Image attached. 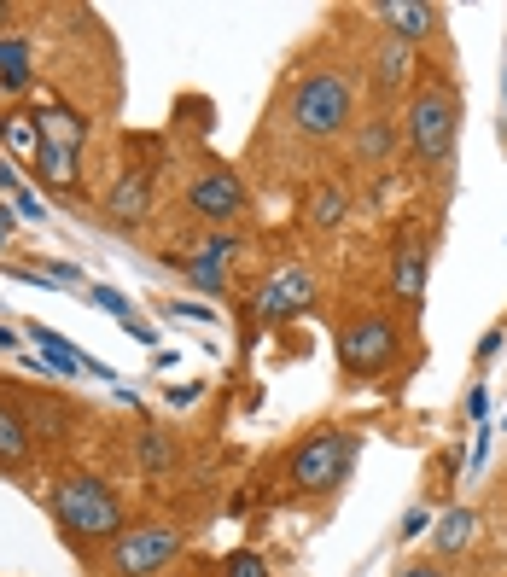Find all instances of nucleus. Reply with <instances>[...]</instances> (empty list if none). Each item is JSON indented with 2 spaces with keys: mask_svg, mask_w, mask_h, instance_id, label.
Listing matches in <instances>:
<instances>
[{
  "mask_svg": "<svg viewBox=\"0 0 507 577\" xmlns=\"http://www.w3.org/2000/svg\"><path fill=\"white\" fill-rule=\"evenodd\" d=\"M315 304V280L304 269H280L274 280L257 286V315L263 321H286V315H304Z\"/></svg>",
  "mask_w": 507,
  "mask_h": 577,
  "instance_id": "obj_7",
  "label": "nucleus"
},
{
  "mask_svg": "<svg viewBox=\"0 0 507 577\" xmlns=\"http://www.w3.org/2000/svg\"><path fill=\"white\" fill-rule=\"evenodd\" d=\"M467 414H473V420H484V414H490V391H473V397H467Z\"/></svg>",
  "mask_w": 507,
  "mask_h": 577,
  "instance_id": "obj_28",
  "label": "nucleus"
},
{
  "mask_svg": "<svg viewBox=\"0 0 507 577\" xmlns=\"http://www.w3.org/2000/svg\"><path fill=\"white\" fill-rule=\"evenodd\" d=\"M12 234V216H6V210H0V239Z\"/></svg>",
  "mask_w": 507,
  "mask_h": 577,
  "instance_id": "obj_31",
  "label": "nucleus"
},
{
  "mask_svg": "<svg viewBox=\"0 0 507 577\" xmlns=\"http://www.w3.org/2000/svg\"><path fill=\"white\" fill-rule=\"evenodd\" d=\"M356 152H362V158H385V152H391V129L373 117L368 129H362V140H356Z\"/></svg>",
  "mask_w": 507,
  "mask_h": 577,
  "instance_id": "obj_23",
  "label": "nucleus"
},
{
  "mask_svg": "<svg viewBox=\"0 0 507 577\" xmlns=\"http://www.w3.org/2000/svg\"><path fill=\"white\" fill-rule=\"evenodd\" d=\"M0 18H6V6H0Z\"/></svg>",
  "mask_w": 507,
  "mask_h": 577,
  "instance_id": "obj_33",
  "label": "nucleus"
},
{
  "mask_svg": "<svg viewBox=\"0 0 507 577\" xmlns=\"http://www.w3.org/2000/svg\"><path fill=\"white\" fill-rule=\"evenodd\" d=\"M391 280H397L403 298H420V292H426V245H420V239H397V274H391Z\"/></svg>",
  "mask_w": 507,
  "mask_h": 577,
  "instance_id": "obj_13",
  "label": "nucleus"
},
{
  "mask_svg": "<svg viewBox=\"0 0 507 577\" xmlns=\"http://www.w3.org/2000/svg\"><path fill=\"white\" fill-rule=\"evenodd\" d=\"M228 577H269V566H263L257 554H234V560H228Z\"/></svg>",
  "mask_w": 507,
  "mask_h": 577,
  "instance_id": "obj_25",
  "label": "nucleus"
},
{
  "mask_svg": "<svg viewBox=\"0 0 507 577\" xmlns=\"http://www.w3.org/2000/svg\"><path fill=\"white\" fill-rule=\"evenodd\" d=\"M467 543H473V513H467V508L443 513V525H438V548H443V554H461Z\"/></svg>",
  "mask_w": 507,
  "mask_h": 577,
  "instance_id": "obj_18",
  "label": "nucleus"
},
{
  "mask_svg": "<svg viewBox=\"0 0 507 577\" xmlns=\"http://www.w3.org/2000/svg\"><path fill=\"white\" fill-rule=\"evenodd\" d=\"M455 129H461V105H455V94L449 88H420L414 94V105H408V117H403V135L408 146H414V158L420 164H449V152H455Z\"/></svg>",
  "mask_w": 507,
  "mask_h": 577,
  "instance_id": "obj_2",
  "label": "nucleus"
},
{
  "mask_svg": "<svg viewBox=\"0 0 507 577\" xmlns=\"http://www.w3.org/2000/svg\"><path fill=\"white\" fill-rule=\"evenodd\" d=\"M379 18L391 24V35L403 47H414V41H426V35L438 30V6H426V0H385Z\"/></svg>",
  "mask_w": 507,
  "mask_h": 577,
  "instance_id": "obj_9",
  "label": "nucleus"
},
{
  "mask_svg": "<svg viewBox=\"0 0 507 577\" xmlns=\"http://www.w3.org/2000/svg\"><path fill=\"white\" fill-rule=\"evenodd\" d=\"M344 368L350 374H379L391 356H397V333H391V321L385 315H368V321H356L350 333H344Z\"/></svg>",
  "mask_w": 507,
  "mask_h": 577,
  "instance_id": "obj_6",
  "label": "nucleus"
},
{
  "mask_svg": "<svg viewBox=\"0 0 507 577\" xmlns=\"http://www.w3.org/2000/svg\"><path fill=\"white\" fill-rule=\"evenodd\" d=\"M181 554V531L169 525H146V531H123L111 543V572L117 577H152L158 566H169Z\"/></svg>",
  "mask_w": 507,
  "mask_h": 577,
  "instance_id": "obj_5",
  "label": "nucleus"
},
{
  "mask_svg": "<svg viewBox=\"0 0 507 577\" xmlns=\"http://www.w3.org/2000/svg\"><path fill=\"white\" fill-rule=\"evenodd\" d=\"M53 513H59V525H65L70 537H123V508H117V496L105 490L100 478H59L53 484Z\"/></svg>",
  "mask_w": 507,
  "mask_h": 577,
  "instance_id": "obj_1",
  "label": "nucleus"
},
{
  "mask_svg": "<svg viewBox=\"0 0 507 577\" xmlns=\"http://www.w3.org/2000/svg\"><path fill=\"white\" fill-rule=\"evenodd\" d=\"M426 525H432V519H426V508H408V513H403V537H420Z\"/></svg>",
  "mask_w": 507,
  "mask_h": 577,
  "instance_id": "obj_27",
  "label": "nucleus"
},
{
  "mask_svg": "<svg viewBox=\"0 0 507 577\" xmlns=\"http://www.w3.org/2000/svg\"><path fill=\"white\" fill-rule=\"evenodd\" d=\"M234 257H239V239H222V234H216V239L199 251V257L187 263V280H193V286H204V292H216V286L228 280V269H234Z\"/></svg>",
  "mask_w": 507,
  "mask_h": 577,
  "instance_id": "obj_11",
  "label": "nucleus"
},
{
  "mask_svg": "<svg viewBox=\"0 0 507 577\" xmlns=\"http://www.w3.org/2000/svg\"><path fill=\"white\" fill-rule=\"evenodd\" d=\"M502 94H507V76H502Z\"/></svg>",
  "mask_w": 507,
  "mask_h": 577,
  "instance_id": "obj_32",
  "label": "nucleus"
},
{
  "mask_svg": "<svg viewBox=\"0 0 507 577\" xmlns=\"http://www.w3.org/2000/svg\"><path fill=\"white\" fill-rule=\"evenodd\" d=\"M30 461V426L0 403V467H24Z\"/></svg>",
  "mask_w": 507,
  "mask_h": 577,
  "instance_id": "obj_14",
  "label": "nucleus"
},
{
  "mask_svg": "<svg viewBox=\"0 0 507 577\" xmlns=\"http://www.w3.org/2000/svg\"><path fill=\"white\" fill-rule=\"evenodd\" d=\"M30 82V41H18V35H0V88H24Z\"/></svg>",
  "mask_w": 507,
  "mask_h": 577,
  "instance_id": "obj_15",
  "label": "nucleus"
},
{
  "mask_svg": "<svg viewBox=\"0 0 507 577\" xmlns=\"http://www.w3.org/2000/svg\"><path fill=\"white\" fill-rule=\"evenodd\" d=\"M88 298L105 309V315H117V321H129V298L117 292V286H88Z\"/></svg>",
  "mask_w": 507,
  "mask_h": 577,
  "instance_id": "obj_24",
  "label": "nucleus"
},
{
  "mask_svg": "<svg viewBox=\"0 0 507 577\" xmlns=\"http://www.w3.org/2000/svg\"><path fill=\"white\" fill-rule=\"evenodd\" d=\"M408 65H414V47H403V41H391V47L379 53V88H403Z\"/></svg>",
  "mask_w": 507,
  "mask_h": 577,
  "instance_id": "obj_20",
  "label": "nucleus"
},
{
  "mask_svg": "<svg viewBox=\"0 0 507 577\" xmlns=\"http://www.w3.org/2000/svg\"><path fill=\"white\" fill-rule=\"evenodd\" d=\"M35 129H41L47 146H65V152H82V140H88V123L59 111V105H53V111H35Z\"/></svg>",
  "mask_w": 507,
  "mask_h": 577,
  "instance_id": "obj_12",
  "label": "nucleus"
},
{
  "mask_svg": "<svg viewBox=\"0 0 507 577\" xmlns=\"http://www.w3.org/2000/svg\"><path fill=\"white\" fill-rule=\"evenodd\" d=\"M193 210H199L204 222H234L239 210H245V187H239L234 170H210L193 181Z\"/></svg>",
  "mask_w": 507,
  "mask_h": 577,
  "instance_id": "obj_8",
  "label": "nucleus"
},
{
  "mask_svg": "<svg viewBox=\"0 0 507 577\" xmlns=\"http://www.w3.org/2000/svg\"><path fill=\"white\" fill-rule=\"evenodd\" d=\"M338 216H344V199H338V187H321V193L309 199V222H315V228H333Z\"/></svg>",
  "mask_w": 507,
  "mask_h": 577,
  "instance_id": "obj_22",
  "label": "nucleus"
},
{
  "mask_svg": "<svg viewBox=\"0 0 507 577\" xmlns=\"http://www.w3.org/2000/svg\"><path fill=\"white\" fill-rule=\"evenodd\" d=\"M403 577H443L438 566H414V572H403Z\"/></svg>",
  "mask_w": 507,
  "mask_h": 577,
  "instance_id": "obj_30",
  "label": "nucleus"
},
{
  "mask_svg": "<svg viewBox=\"0 0 507 577\" xmlns=\"http://www.w3.org/2000/svg\"><path fill=\"white\" fill-rule=\"evenodd\" d=\"M35 175H47L53 187H76V152H65V146H35Z\"/></svg>",
  "mask_w": 507,
  "mask_h": 577,
  "instance_id": "obj_16",
  "label": "nucleus"
},
{
  "mask_svg": "<svg viewBox=\"0 0 507 577\" xmlns=\"http://www.w3.org/2000/svg\"><path fill=\"white\" fill-rule=\"evenodd\" d=\"M0 135H6V146H12V152H30V158H35V146H41V129H35V111H12Z\"/></svg>",
  "mask_w": 507,
  "mask_h": 577,
  "instance_id": "obj_19",
  "label": "nucleus"
},
{
  "mask_svg": "<svg viewBox=\"0 0 507 577\" xmlns=\"http://www.w3.org/2000/svg\"><path fill=\"white\" fill-rule=\"evenodd\" d=\"M146 467H169V438H158V432L146 438Z\"/></svg>",
  "mask_w": 507,
  "mask_h": 577,
  "instance_id": "obj_26",
  "label": "nucleus"
},
{
  "mask_svg": "<svg viewBox=\"0 0 507 577\" xmlns=\"http://www.w3.org/2000/svg\"><path fill=\"white\" fill-rule=\"evenodd\" d=\"M0 187L12 193V204H18V216H30V222H41V216H47V210H41V199H35V193H30V187H24V181H18L12 170H6V164H0Z\"/></svg>",
  "mask_w": 507,
  "mask_h": 577,
  "instance_id": "obj_21",
  "label": "nucleus"
},
{
  "mask_svg": "<svg viewBox=\"0 0 507 577\" xmlns=\"http://www.w3.org/2000/svg\"><path fill=\"white\" fill-rule=\"evenodd\" d=\"M0 350H18V333H12V327H0Z\"/></svg>",
  "mask_w": 507,
  "mask_h": 577,
  "instance_id": "obj_29",
  "label": "nucleus"
},
{
  "mask_svg": "<svg viewBox=\"0 0 507 577\" xmlns=\"http://www.w3.org/2000/svg\"><path fill=\"white\" fill-rule=\"evenodd\" d=\"M350 461H356V438L350 432H315L292 455V484L298 490H333L338 478L350 473Z\"/></svg>",
  "mask_w": 507,
  "mask_h": 577,
  "instance_id": "obj_4",
  "label": "nucleus"
},
{
  "mask_svg": "<svg viewBox=\"0 0 507 577\" xmlns=\"http://www.w3.org/2000/svg\"><path fill=\"white\" fill-rule=\"evenodd\" d=\"M292 123L315 140H333L350 123V82L338 70H309L292 94Z\"/></svg>",
  "mask_w": 507,
  "mask_h": 577,
  "instance_id": "obj_3",
  "label": "nucleus"
},
{
  "mask_svg": "<svg viewBox=\"0 0 507 577\" xmlns=\"http://www.w3.org/2000/svg\"><path fill=\"white\" fill-rule=\"evenodd\" d=\"M146 199H152V193H146V175H123L117 193H111V216H117V222H140V216H146Z\"/></svg>",
  "mask_w": 507,
  "mask_h": 577,
  "instance_id": "obj_17",
  "label": "nucleus"
},
{
  "mask_svg": "<svg viewBox=\"0 0 507 577\" xmlns=\"http://www.w3.org/2000/svg\"><path fill=\"white\" fill-rule=\"evenodd\" d=\"M30 344L47 356V362H53V368H59V374H100V379H105L100 362H88V356H82V350H76L65 333H53V327H41V321L30 327Z\"/></svg>",
  "mask_w": 507,
  "mask_h": 577,
  "instance_id": "obj_10",
  "label": "nucleus"
}]
</instances>
